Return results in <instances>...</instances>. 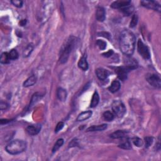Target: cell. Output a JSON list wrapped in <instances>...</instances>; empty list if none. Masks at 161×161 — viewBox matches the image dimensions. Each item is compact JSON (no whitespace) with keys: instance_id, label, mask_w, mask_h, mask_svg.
<instances>
[{"instance_id":"obj_1","label":"cell","mask_w":161,"mask_h":161,"mask_svg":"<svg viewBox=\"0 0 161 161\" xmlns=\"http://www.w3.org/2000/svg\"><path fill=\"white\" fill-rule=\"evenodd\" d=\"M136 38L132 32L125 30L121 32L120 37V49L123 54L130 56L133 54Z\"/></svg>"},{"instance_id":"obj_2","label":"cell","mask_w":161,"mask_h":161,"mask_svg":"<svg viewBox=\"0 0 161 161\" xmlns=\"http://www.w3.org/2000/svg\"><path fill=\"white\" fill-rule=\"evenodd\" d=\"M77 38L75 37L71 36L69 37L64 44L62 46L60 52V59L59 60L61 64L66 63L68 60L70 54L72 50L74 49L76 45L77 44Z\"/></svg>"},{"instance_id":"obj_3","label":"cell","mask_w":161,"mask_h":161,"mask_svg":"<svg viewBox=\"0 0 161 161\" xmlns=\"http://www.w3.org/2000/svg\"><path fill=\"white\" fill-rule=\"evenodd\" d=\"M27 142L22 140H14L9 143L6 147V150L11 155H17V154L23 152L27 149Z\"/></svg>"},{"instance_id":"obj_4","label":"cell","mask_w":161,"mask_h":161,"mask_svg":"<svg viewBox=\"0 0 161 161\" xmlns=\"http://www.w3.org/2000/svg\"><path fill=\"white\" fill-rule=\"evenodd\" d=\"M111 108L115 115H117L119 118L123 117L126 113V108H125L122 101L120 100H116L113 102Z\"/></svg>"},{"instance_id":"obj_5","label":"cell","mask_w":161,"mask_h":161,"mask_svg":"<svg viewBox=\"0 0 161 161\" xmlns=\"http://www.w3.org/2000/svg\"><path fill=\"white\" fill-rule=\"evenodd\" d=\"M136 69V67L129 66H125L124 67H119L116 68L115 71L117 72L118 78L121 80H125L127 78V74L130 70Z\"/></svg>"},{"instance_id":"obj_6","label":"cell","mask_w":161,"mask_h":161,"mask_svg":"<svg viewBox=\"0 0 161 161\" xmlns=\"http://www.w3.org/2000/svg\"><path fill=\"white\" fill-rule=\"evenodd\" d=\"M137 50L140 56L145 59H149L150 53L149 48L145 45L141 40H138L137 43Z\"/></svg>"},{"instance_id":"obj_7","label":"cell","mask_w":161,"mask_h":161,"mask_svg":"<svg viewBox=\"0 0 161 161\" xmlns=\"http://www.w3.org/2000/svg\"><path fill=\"white\" fill-rule=\"evenodd\" d=\"M146 79L150 85L157 89L160 88L161 79L159 76L154 74H149L146 76Z\"/></svg>"},{"instance_id":"obj_8","label":"cell","mask_w":161,"mask_h":161,"mask_svg":"<svg viewBox=\"0 0 161 161\" xmlns=\"http://www.w3.org/2000/svg\"><path fill=\"white\" fill-rule=\"evenodd\" d=\"M140 4L142 6H144V7H146L147 8L149 9H152L154 10L157 11L159 12H160L161 10V7L159 3H158L156 1H141Z\"/></svg>"},{"instance_id":"obj_9","label":"cell","mask_w":161,"mask_h":161,"mask_svg":"<svg viewBox=\"0 0 161 161\" xmlns=\"http://www.w3.org/2000/svg\"><path fill=\"white\" fill-rule=\"evenodd\" d=\"M130 4L131 1H129V0H118V1L113 2L110 6L114 9H122L128 6H130Z\"/></svg>"},{"instance_id":"obj_10","label":"cell","mask_w":161,"mask_h":161,"mask_svg":"<svg viewBox=\"0 0 161 161\" xmlns=\"http://www.w3.org/2000/svg\"><path fill=\"white\" fill-rule=\"evenodd\" d=\"M109 72L107 70L103 68H98L96 70V74L98 78L101 80H105L109 76Z\"/></svg>"},{"instance_id":"obj_11","label":"cell","mask_w":161,"mask_h":161,"mask_svg":"<svg viewBox=\"0 0 161 161\" xmlns=\"http://www.w3.org/2000/svg\"><path fill=\"white\" fill-rule=\"evenodd\" d=\"M41 130V125H29L26 128L27 132L30 135H37Z\"/></svg>"},{"instance_id":"obj_12","label":"cell","mask_w":161,"mask_h":161,"mask_svg":"<svg viewBox=\"0 0 161 161\" xmlns=\"http://www.w3.org/2000/svg\"><path fill=\"white\" fill-rule=\"evenodd\" d=\"M106 18V13H105V9L103 7H99L96 9V18L98 21L103 22L104 21Z\"/></svg>"},{"instance_id":"obj_13","label":"cell","mask_w":161,"mask_h":161,"mask_svg":"<svg viewBox=\"0 0 161 161\" xmlns=\"http://www.w3.org/2000/svg\"><path fill=\"white\" fill-rule=\"evenodd\" d=\"M92 114H93V112L90 110L83 111L78 115V118H77V121H82L88 120V119H89V118H91Z\"/></svg>"},{"instance_id":"obj_14","label":"cell","mask_w":161,"mask_h":161,"mask_svg":"<svg viewBox=\"0 0 161 161\" xmlns=\"http://www.w3.org/2000/svg\"><path fill=\"white\" fill-rule=\"evenodd\" d=\"M57 96L60 101H66L67 96V93L66 91V90L62 88H58L57 91Z\"/></svg>"},{"instance_id":"obj_15","label":"cell","mask_w":161,"mask_h":161,"mask_svg":"<svg viewBox=\"0 0 161 161\" xmlns=\"http://www.w3.org/2000/svg\"><path fill=\"white\" fill-rule=\"evenodd\" d=\"M120 83L118 80H113L110 86L108 88V90L112 93H115L117 92L120 88Z\"/></svg>"},{"instance_id":"obj_16","label":"cell","mask_w":161,"mask_h":161,"mask_svg":"<svg viewBox=\"0 0 161 161\" xmlns=\"http://www.w3.org/2000/svg\"><path fill=\"white\" fill-rule=\"evenodd\" d=\"M107 128V124H102L99 125H93L89 127L87 129V131H103L105 130Z\"/></svg>"},{"instance_id":"obj_17","label":"cell","mask_w":161,"mask_h":161,"mask_svg":"<svg viewBox=\"0 0 161 161\" xmlns=\"http://www.w3.org/2000/svg\"><path fill=\"white\" fill-rule=\"evenodd\" d=\"M78 66L80 69L83 70H87L88 69V63L87 62L86 57L85 56H83L79 59L78 62Z\"/></svg>"},{"instance_id":"obj_18","label":"cell","mask_w":161,"mask_h":161,"mask_svg":"<svg viewBox=\"0 0 161 161\" xmlns=\"http://www.w3.org/2000/svg\"><path fill=\"white\" fill-rule=\"evenodd\" d=\"M99 96L97 91H95L94 94L93 95V97L91 99V104H90V107L91 108H95L99 103Z\"/></svg>"},{"instance_id":"obj_19","label":"cell","mask_w":161,"mask_h":161,"mask_svg":"<svg viewBox=\"0 0 161 161\" xmlns=\"http://www.w3.org/2000/svg\"><path fill=\"white\" fill-rule=\"evenodd\" d=\"M37 82V78L35 76H32L26 79V80L23 83L24 87H30L34 85Z\"/></svg>"},{"instance_id":"obj_20","label":"cell","mask_w":161,"mask_h":161,"mask_svg":"<svg viewBox=\"0 0 161 161\" xmlns=\"http://www.w3.org/2000/svg\"><path fill=\"white\" fill-rule=\"evenodd\" d=\"M125 132L122 130H117L115 131L110 135V137L113 139H118V138H121L125 137Z\"/></svg>"},{"instance_id":"obj_21","label":"cell","mask_w":161,"mask_h":161,"mask_svg":"<svg viewBox=\"0 0 161 161\" xmlns=\"http://www.w3.org/2000/svg\"><path fill=\"white\" fill-rule=\"evenodd\" d=\"M121 10L122 13L124 14L125 16H130L133 13V12L134 11V8L132 6H128L127 7H125L121 9Z\"/></svg>"},{"instance_id":"obj_22","label":"cell","mask_w":161,"mask_h":161,"mask_svg":"<svg viewBox=\"0 0 161 161\" xmlns=\"http://www.w3.org/2000/svg\"><path fill=\"white\" fill-rule=\"evenodd\" d=\"M34 50V46L32 44H28L27 46V47L25 48V50L23 52V57H27L32 54V51Z\"/></svg>"},{"instance_id":"obj_23","label":"cell","mask_w":161,"mask_h":161,"mask_svg":"<svg viewBox=\"0 0 161 161\" xmlns=\"http://www.w3.org/2000/svg\"><path fill=\"white\" fill-rule=\"evenodd\" d=\"M10 60L8 52H3L1 54V57H0V62L1 64H8L10 62Z\"/></svg>"},{"instance_id":"obj_24","label":"cell","mask_w":161,"mask_h":161,"mask_svg":"<svg viewBox=\"0 0 161 161\" xmlns=\"http://www.w3.org/2000/svg\"><path fill=\"white\" fill-rule=\"evenodd\" d=\"M64 144V140L62 138H60V139L57 140V141L56 142V144H54V146L53 147L52 149V152L54 153L56 152L57 150H59L60 148L62 146V145Z\"/></svg>"},{"instance_id":"obj_25","label":"cell","mask_w":161,"mask_h":161,"mask_svg":"<svg viewBox=\"0 0 161 161\" xmlns=\"http://www.w3.org/2000/svg\"><path fill=\"white\" fill-rule=\"evenodd\" d=\"M103 117L104 119L106 121H111L114 119L113 113L109 111H105L103 115Z\"/></svg>"},{"instance_id":"obj_26","label":"cell","mask_w":161,"mask_h":161,"mask_svg":"<svg viewBox=\"0 0 161 161\" xmlns=\"http://www.w3.org/2000/svg\"><path fill=\"white\" fill-rule=\"evenodd\" d=\"M8 54H9V59H10V60H16V59H17L19 57V54L17 51V50H15V49L11 50L10 52H8Z\"/></svg>"},{"instance_id":"obj_27","label":"cell","mask_w":161,"mask_h":161,"mask_svg":"<svg viewBox=\"0 0 161 161\" xmlns=\"http://www.w3.org/2000/svg\"><path fill=\"white\" fill-rule=\"evenodd\" d=\"M118 147L121 148V149H126V150H129V149H131V144L130 142V141H128V140L125 141L124 142H123L122 144L119 145Z\"/></svg>"},{"instance_id":"obj_28","label":"cell","mask_w":161,"mask_h":161,"mask_svg":"<svg viewBox=\"0 0 161 161\" xmlns=\"http://www.w3.org/2000/svg\"><path fill=\"white\" fill-rule=\"evenodd\" d=\"M132 142L134 144L135 146H136L137 147H142L143 146L144 144V142L142 141V140L140 139V138H138V137H135L132 139Z\"/></svg>"},{"instance_id":"obj_29","label":"cell","mask_w":161,"mask_h":161,"mask_svg":"<svg viewBox=\"0 0 161 161\" xmlns=\"http://www.w3.org/2000/svg\"><path fill=\"white\" fill-rule=\"evenodd\" d=\"M96 45L98 46L99 49L101 50H105L106 47H107V43L102 40H98L96 42Z\"/></svg>"},{"instance_id":"obj_30","label":"cell","mask_w":161,"mask_h":161,"mask_svg":"<svg viewBox=\"0 0 161 161\" xmlns=\"http://www.w3.org/2000/svg\"><path fill=\"white\" fill-rule=\"evenodd\" d=\"M137 22H138V16L137 15H134L132 17V18H131V20L130 21V27L134 28L137 25Z\"/></svg>"},{"instance_id":"obj_31","label":"cell","mask_w":161,"mask_h":161,"mask_svg":"<svg viewBox=\"0 0 161 161\" xmlns=\"http://www.w3.org/2000/svg\"><path fill=\"white\" fill-rule=\"evenodd\" d=\"M153 142V138L151 137H147L145 138V145L146 148H149Z\"/></svg>"},{"instance_id":"obj_32","label":"cell","mask_w":161,"mask_h":161,"mask_svg":"<svg viewBox=\"0 0 161 161\" xmlns=\"http://www.w3.org/2000/svg\"><path fill=\"white\" fill-rule=\"evenodd\" d=\"M11 3L17 8H21L23 6V1H20V0H13V1H11Z\"/></svg>"},{"instance_id":"obj_33","label":"cell","mask_w":161,"mask_h":161,"mask_svg":"<svg viewBox=\"0 0 161 161\" xmlns=\"http://www.w3.org/2000/svg\"><path fill=\"white\" fill-rule=\"evenodd\" d=\"M64 126V123H63V122H62V121L59 122V123H57L56 127V129H55V132H56V133L59 132V131H60L62 129Z\"/></svg>"},{"instance_id":"obj_34","label":"cell","mask_w":161,"mask_h":161,"mask_svg":"<svg viewBox=\"0 0 161 161\" xmlns=\"http://www.w3.org/2000/svg\"><path fill=\"white\" fill-rule=\"evenodd\" d=\"M9 107V105L6 102H3V101H1L0 103V109L1 110H5V109H6Z\"/></svg>"},{"instance_id":"obj_35","label":"cell","mask_w":161,"mask_h":161,"mask_svg":"<svg viewBox=\"0 0 161 161\" xmlns=\"http://www.w3.org/2000/svg\"><path fill=\"white\" fill-rule=\"evenodd\" d=\"M98 35H99V36H102V37H104L107 38H109V37L111 36L110 34L108 33V32H101V33L98 34Z\"/></svg>"},{"instance_id":"obj_36","label":"cell","mask_w":161,"mask_h":161,"mask_svg":"<svg viewBox=\"0 0 161 161\" xmlns=\"http://www.w3.org/2000/svg\"><path fill=\"white\" fill-rule=\"evenodd\" d=\"M113 54V50H109V51H108L107 52L103 54V56L106 57H109L111 56Z\"/></svg>"},{"instance_id":"obj_37","label":"cell","mask_w":161,"mask_h":161,"mask_svg":"<svg viewBox=\"0 0 161 161\" xmlns=\"http://www.w3.org/2000/svg\"><path fill=\"white\" fill-rule=\"evenodd\" d=\"M11 120H7V119H1V124H6V123H8L9 122H10Z\"/></svg>"},{"instance_id":"obj_38","label":"cell","mask_w":161,"mask_h":161,"mask_svg":"<svg viewBox=\"0 0 161 161\" xmlns=\"http://www.w3.org/2000/svg\"><path fill=\"white\" fill-rule=\"evenodd\" d=\"M27 23V20H21L20 21V25L21 26H24V25H26Z\"/></svg>"}]
</instances>
